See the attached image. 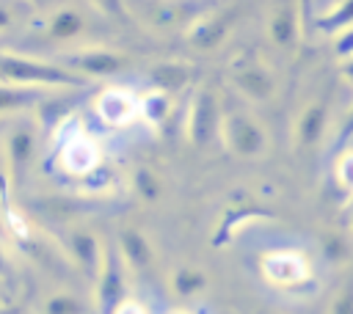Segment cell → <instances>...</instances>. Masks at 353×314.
I'll return each instance as SVG.
<instances>
[{"mask_svg":"<svg viewBox=\"0 0 353 314\" xmlns=\"http://www.w3.org/2000/svg\"><path fill=\"white\" fill-rule=\"evenodd\" d=\"M331 314H353V286H347L331 306Z\"/></svg>","mask_w":353,"mask_h":314,"instance_id":"484cf974","label":"cell"},{"mask_svg":"<svg viewBox=\"0 0 353 314\" xmlns=\"http://www.w3.org/2000/svg\"><path fill=\"white\" fill-rule=\"evenodd\" d=\"M323 251H325V256L331 262H342L347 256V242L342 237H325L323 240Z\"/></svg>","mask_w":353,"mask_h":314,"instance_id":"d4e9b609","label":"cell"},{"mask_svg":"<svg viewBox=\"0 0 353 314\" xmlns=\"http://www.w3.org/2000/svg\"><path fill=\"white\" fill-rule=\"evenodd\" d=\"M41 99L39 88H25V85H11V83H0V113H11V110H22L30 107L33 102Z\"/></svg>","mask_w":353,"mask_h":314,"instance_id":"e0dca14e","label":"cell"},{"mask_svg":"<svg viewBox=\"0 0 353 314\" xmlns=\"http://www.w3.org/2000/svg\"><path fill=\"white\" fill-rule=\"evenodd\" d=\"M110 314H146V308H143L138 300H127V297H124Z\"/></svg>","mask_w":353,"mask_h":314,"instance_id":"4316f807","label":"cell"},{"mask_svg":"<svg viewBox=\"0 0 353 314\" xmlns=\"http://www.w3.org/2000/svg\"><path fill=\"white\" fill-rule=\"evenodd\" d=\"M8 25H11V8L0 3V30H6Z\"/></svg>","mask_w":353,"mask_h":314,"instance_id":"83f0119b","label":"cell"},{"mask_svg":"<svg viewBox=\"0 0 353 314\" xmlns=\"http://www.w3.org/2000/svg\"><path fill=\"white\" fill-rule=\"evenodd\" d=\"M190 77V69L185 63H160L152 69V83L157 85L160 94H171V91H179Z\"/></svg>","mask_w":353,"mask_h":314,"instance_id":"2e32d148","label":"cell"},{"mask_svg":"<svg viewBox=\"0 0 353 314\" xmlns=\"http://www.w3.org/2000/svg\"><path fill=\"white\" fill-rule=\"evenodd\" d=\"M325 124H328V102L325 99L312 102L303 110L301 124H298V140H301V146H314L323 138Z\"/></svg>","mask_w":353,"mask_h":314,"instance_id":"8fae6325","label":"cell"},{"mask_svg":"<svg viewBox=\"0 0 353 314\" xmlns=\"http://www.w3.org/2000/svg\"><path fill=\"white\" fill-rule=\"evenodd\" d=\"M138 113L152 124H163V118L168 116V96L160 91L146 94L143 99H138Z\"/></svg>","mask_w":353,"mask_h":314,"instance_id":"44dd1931","label":"cell"},{"mask_svg":"<svg viewBox=\"0 0 353 314\" xmlns=\"http://www.w3.org/2000/svg\"><path fill=\"white\" fill-rule=\"evenodd\" d=\"M83 28H85V19H83V14L77 8H61L47 22V39H52V41H69V39L80 36Z\"/></svg>","mask_w":353,"mask_h":314,"instance_id":"5bb4252c","label":"cell"},{"mask_svg":"<svg viewBox=\"0 0 353 314\" xmlns=\"http://www.w3.org/2000/svg\"><path fill=\"white\" fill-rule=\"evenodd\" d=\"M171 314H190V311H185V308H176V311H171Z\"/></svg>","mask_w":353,"mask_h":314,"instance_id":"1f68e13d","label":"cell"},{"mask_svg":"<svg viewBox=\"0 0 353 314\" xmlns=\"http://www.w3.org/2000/svg\"><path fill=\"white\" fill-rule=\"evenodd\" d=\"M132 185H135V193L146 201H154L160 196V179L149 168H138L135 176H132Z\"/></svg>","mask_w":353,"mask_h":314,"instance_id":"7402d4cb","label":"cell"},{"mask_svg":"<svg viewBox=\"0 0 353 314\" xmlns=\"http://www.w3.org/2000/svg\"><path fill=\"white\" fill-rule=\"evenodd\" d=\"M0 273H3V256H0Z\"/></svg>","mask_w":353,"mask_h":314,"instance_id":"d6a6232c","label":"cell"},{"mask_svg":"<svg viewBox=\"0 0 353 314\" xmlns=\"http://www.w3.org/2000/svg\"><path fill=\"white\" fill-rule=\"evenodd\" d=\"M262 273L276 286H298L309 275V264L298 251H273L262 259Z\"/></svg>","mask_w":353,"mask_h":314,"instance_id":"277c9868","label":"cell"},{"mask_svg":"<svg viewBox=\"0 0 353 314\" xmlns=\"http://www.w3.org/2000/svg\"><path fill=\"white\" fill-rule=\"evenodd\" d=\"M41 314H88V306L74 295L58 292L41 303Z\"/></svg>","mask_w":353,"mask_h":314,"instance_id":"ffe728a7","label":"cell"},{"mask_svg":"<svg viewBox=\"0 0 353 314\" xmlns=\"http://www.w3.org/2000/svg\"><path fill=\"white\" fill-rule=\"evenodd\" d=\"M229 22H232L229 17H218V19H210V22H204V25H199V28L193 30V44L201 47V50L215 47V44L223 39Z\"/></svg>","mask_w":353,"mask_h":314,"instance_id":"d6986e66","label":"cell"},{"mask_svg":"<svg viewBox=\"0 0 353 314\" xmlns=\"http://www.w3.org/2000/svg\"><path fill=\"white\" fill-rule=\"evenodd\" d=\"M171 286H174V292H176L179 297H193V295H199V292L207 286V278H204V273L196 270V267H179V270L174 273Z\"/></svg>","mask_w":353,"mask_h":314,"instance_id":"ac0fdd59","label":"cell"},{"mask_svg":"<svg viewBox=\"0 0 353 314\" xmlns=\"http://www.w3.org/2000/svg\"><path fill=\"white\" fill-rule=\"evenodd\" d=\"M97 116L108 127H127L138 116V96L121 85L105 88L97 96Z\"/></svg>","mask_w":353,"mask_h":314,"instance_id":"5b68a950","label":"cell"},{"mask_svg":"<svg viewBox=\"0 0 353 314\" xmlns=\"http://www.w3.org/2000/svg\"><path fill=\"white\" fill-rule=\"evenodd\" d=\"M350 135H353V113H350V118H347V121H345V127H342V140H345V138H350Z\"/></svg>","mask_w":353,"mask_h":314,"instance_id":"4dcf8cb0","label":"cell"},{"mask_svg":"<svg viewBox=\"0 0 353 314\" xmlns=\"http://www.w3.org/2000/svg\"><path fill=\"white\" fill-rule=\"evenodd\" d=\"M270 36L276 44L287 47L298 39V8L295 6H279L270 19Z\"/></svg>","mask_w":353,"mask_h":314,"instance_id":"9a60e30c","label":"cell"},{"mask_svg":"<svg viewBox=\"0 0 353 314\" xmlns=\"http://www.w3.org/2000/svg\"><path fill=\"white\" fill-rule=\"evenodd\" d=\"M223 132H226V140H229L232 151L240 154V157H259V154L265 151V146H268L262 127L254 124V121H251L248 116H243V113L226 116Z\"/></svg>","mask_w":353,"mask_h":314,"instance_id":"7a4b0ae2","label":"cell"},{"mask_svg":"<svg viewBox=\"0 0 353 314\" xmlns=\"http://www.w3.org/2000/svg\"><path fill=\"white\" fill-rule=\"evenodd\" d=\"M0 74L11 80V85H25V88H47V85H77L80 77L69 69H61L55 63L33 61L25 55H8L0 52Z\"/></svg>","mask_w":353,"mask_h":314,"instance_id":"6da1fadb","label":"cell"},{"mask_svg":"<svg viewBox=\"0 0 353 314\" xmlns=\"http://www.w3.org/2000/svg\"><path fill=\"white\" fill-rule=\"evenodd\" d=\"M218 121H221V113H218V102H215V94L210 88H201L193 99V110H190V138L193 143H210L218 132Z\"/></svg>","mask_w":353,"mask_h":314,"instance_id":"8992f818","label":"cell"},{"mask_svg":"<svg viewBox=\"0 0 353 314\" xmlns=\"http://www.w3.org/2000/svg\"><path fill=\"white\" fill-rule=\"evenodd\" d=\"M99 303L105 308V314H110L121 300H124V275H121V264L113 253L102 256L99 264Z\"/></svg>","mask_w":353,"mask_h":314,"instance_id":"52a82bcc","label":"cell"},{"mask_svg":"<svg viewBox=\"0 0 353 314\" xmlns=\"http://www.w3.org/2000/svg\"><path fill=\"white\" fill-rule=\"evenodd\" d=\"M234 85L251 99H268L273 94V80L262 66H243L234 72Z\"/></svg>","mask_w":353,"mask_h":314,"instance_id":"4fadbf2b","label":"cell"},{"mask_svg":"<svg viewBox=\"0 0 353 314\" xmlns=\"http://www.w3.org/2000/svg\"><path fill=\"white\" fill-rule=\"evenodd\" d=\"M119 253H121V259H124L132 270H141V273L149 270V267H152V259H154L149 240H146L141 231H135V229H124V231L119 234Z\"/></svg>","mask_w":353,"mask_h":314,"instance_id":"30bf717a","label":"cell"},{"mask_svg":"<svg viewBox=\"0 0 353 314\" xmlns=\"http://www.w3.org/2000/svg\"><path fill=\"white\" fill-rule=\"evenodd\" d=\"M334 8H336L334 19H320V28L323 30H334L339 25H350L353 22V3H336Z\"/></svg>","mask_w":353,"mask_h":314,"instance_id":"603a6c76","label":"cell"},{"mask_svg":"<svg viewBox=\"0 0 353 314\" xmlns=\"http://www.w3.org/2000/svg\"><path fill=\"white\" fill-rule=\"evenodd\" d=\"M8 187H11V179L0 171V198H6V193H8Z\"/></svg>","mask_w":353,"mask_h":314,"instance_id":"f1b7e54d","label":"cell"},{"mask_svg":"<svg viewBox=\"0 0 353 314\" xmlns=\"http://www.w3.org/2000/svg\"><path fill=\"white\" fill-rule=\"evenodd\" d=\"M61 165H63V171H69L74 176H91L97 171L99 149L80 127L61 143Z\"/></svg>","mask_w":353,"mask_h":314,"instance_id":"3957f363","label":"cell"},{"mask_svg":"<svg viewBox=\"0 0 353 314\" xmlns=\"http://www.w3.org/2000/svg\"><path fill=\"white\" fill-rule=\"evenodd\" d=\"M342 72H345L347 80H353V55H347V61L342 63Z\"/></svg>","mask_w":353,"mask_h":314,"instance_id":"f546056e","label":"cell"},{"mask_svg":"<svg viewBox=\"0 0 353 314\" xmlns=\"http://www.w3.org/2000/svg\"><path fill=\"white\" fill-rule=\"evenodd\" d=\"M127 63L124 55L119 52H110V50H85V52H77L72 55V69H80L83 74H91V77H108V74H116L121 72Z\"/></svg>","mask_w":353,"mask_h":314,"instance_id":"ba28073f","label":"cell"},{"mask_svg":"<svg viewBox=\"0 0 353 314\" xmlns=\"http://www.w3.org/2000/svg\"><path fill=\"white\" fill-rule=\"evenodd\" d=\"M69 248H72V256L77 259V264L88 273H99V264H102V248L97 242L94 234L88 231H72L69 234Z\"/></svg>","mask_w":353,"mask_h":314,"instance_id":"7c38bea8","label":"cell"},{"mask_svg":"<svg viewBox=\"0 0 353 314\" xmlns=\"http://www.w3.org/2000/svg\"><path fill=\"white\" fill-rule=\"evenodd\" d=\"M336 179L342 182V187L347 193H353V151L342 154L339 163H336Z\"/></svg>","mask_w":353,"mask_h":314,"instance_id":"cb8c5ba5","label":"cell"},{"mask_svg":"<svg viewBox=\"0 0 353 314\" xmlns=\"http://www.w3.org/2000/svg\"><path fill=\"white\" fill-rule=\"evenodd\" d=\"M33 151H36V132L30 127H25V124L17 127L6 140V157H8V165H11L14 176L25 174V168L33 160Z\"/></svg>","mask_w":353,"mask_h":314,"instance_id":"9c48e42d","label":"cell"}]
</instances>
